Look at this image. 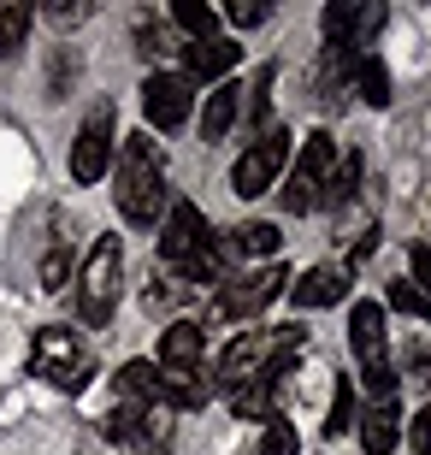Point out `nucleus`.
I'll list each match as a JSON object with an SVG mask.
<instances>
[{"instance_id": "obj_31", "label": "nucleus", "mask_w": 431, "mask_h": 455, "mask_svg": "<svg viewBox=\"0 0 431 455\" xmlns=\"http://www.w3.org/2000/svg\"><path fill=\"white\" fill-rule=\"evenodd\" d=\"M231 18H236V24H260V18H266V0H236Z\"/></svg>"}, {"instance_id": "obj_7", "label": "nucleus", "mask_w": 431, "mask_h": 455, "mask_svg": "<svg viewBox=\"0 0 431 455\" xmlns=\"http://www.w3.org/2000/svg\"><path fill=\"white\" fill-rule=\"evenodd\" d=\"M283 284H290V272L283 267H254V272H236V278H225L213 296V307H207V320L225 325V320H254L266 302H278Z\"/></svg>"}, {"instance_id": "obj_3", "label": "nucleus", "mask_w": 431, "mask_h": 455, "mask_svg": "<svg viewBox=\"0 0 431 455\" xmlns=\"http://www.w3.org/2000/svg\"><path fill=\"white\" fill-rule=\"evenodd\" d=\"M30 372L42 379V385L77 396V390L95 379V355L77 343V331H66V325H42L36 343H30Z\"/></svg>"}, {"instance_id": "obj_26", "label": "nucleus", "mask_w": 431, "mask_h": 455, "mask_svg": "<svg viewBox=\"0 0 431 455\" xmlns=\"http://www.w3.org/2000/svg\"><path fill=\"white\" fill-rule=\"evenodd\" d=\"M390 307H396V314H408V320H431V302L419 296L414 284H390Z\"/></svg>"}, {"instance_id": "obj_17", "label": "nucleus", "mask_w": 431, "mask_h": 455, "mask_svg": "<svg viewBox=\"0 0 431 455\" xmlns=\"http://www.w3.org/2000/svg\"><path fill=\"white\" fill-rule=\"evenodd\" d=\"M348 343L361 355V367L366 361H384V307L379 302H361L348 314Z\"/></svg>"}, {"instance_id": "obj_16", "label": "nucleus", "mask_w": 431, "mask_h": 455, "mask_svg": "<svg viewBox=\"0 0 431 455\" xmlns=\"http://www.w3.org/2000/svg\"><path fill=\"white\" fill-rule=\"evenodd\" d=\"M402 443V408L396 403H372L361 420V450L366 455H390Z\"/></svg>"}, {"instance_id": "obj_25", "label": "nucleus", "mask_w": 431, "mask_h": 455, "mask_svg": "<svg viewBox=\"0 0 431 455\" xmlns=\"http://www.w3.org/2000/svg\"><path fill=\"white\" fill-rule=\"evenodd\" d=\"M301 443H296V426H283V420H266V432H260V450L254 455H296Z\"/></svg>"}, {"instance_id": "obj_19", "label": "nucleus", "mask_w": 431, "mask_h": 455, "mask_svg": "<svg viewBox=\"0 0 431 455\" xmlns=\"http://www.w3.org/2000/svg\"><path fill=\"white\" fill-rule=\"evenodd\" d=\"M225 249L236 260H266V254H278V225H236Z\"/></svg>"}, {"instance_id": "obj_27", "label": "nucleus", "mask_w": 431, "mask_h": 455, "mask_svg": "<svg viewBox=\"0 0 431 455\" xmlns=\"http://www.w3.org/2000/svg\"><path fill=\"white\" fill-rule=\"evenodd\" d=\"M71 284V249L60 243V249H48V260H42V290H60Z\"/></svg>"}, {"instance_id": "obj_29", "label": "nucleus", "mask_w": 431, "mask_h": 455, "mask_svg": "<svg viewBox=\"0 0 431 455\" xmlns=\"http://www.w3.org/2000/svg\"><path fill=\"white\" fill-rule=\"evenodd\" d=\"M136 42H142V53H148V60H154V53H166V48H160V42H166V30H160L154 18H142V24H136Z\"/></svg>"}, {"instance_id": "obj_20", "label": "nucleus", "mask_w": 431, "mask_h": 455, "mask_svg": "<svg viewBox=\"0 0 431 455\" xmlns=\"http://www.w3.org/2000/svg\"><path fill=\"white\" fill-rule=\"evenodd\" d=\"M278 396H283V385H249L231 396V408L243 420H278Z\"/></svg>"}, {"instance_id": "obj_32", "label": "nucleus", "mask_w": 431, "mask_h": 455, "mask_svg": "<svg viewBox=\"0 0 431 455\" xmlns=\"http://www.w3.org/2000/svg\"><path fill=\"white\" fill-rule=\"evenodd\" d=\"M414 450H419V455L431 450V403L419 408V420H414Z\"/></svg>"}, {"instance_id": "obj_2", "label": "nucleus", "mask_w": 431, "mask_h": 455, "mask_svg": "<svg viewBox=\"0 0 431 455\" xmlns=\"http://www.w3.org/2000/svg\"><path fill=\"white\" fill-rule=\"evenodd\" d=\"M118 213L131 225H154L166 213V160L154 148V136H131L118 154Z\"/></svg>"}, {"instance_id": "obj_1", "label": "nucleus", "mask_w": 431, "mask_h": 455, "mask_svg": "<svg viewBox=\"0 0 431 455\" xmlns=\"http://www.w3.org/2000/svg\"><path fill=\"white\" fill-rule=\"evenodd\" d=\"M301 355V331L296 325H272V331H243L231 349L219 355V385L249 390V385H283V372L296 367Z\"/></svg>"}, {"instance_id": "obj_23", "label": "nucleus", "mask_w": 431, "mask_h": 455, "mask_svg": "<svg viewBox=\"0 0 431 455\" xmlns=\"http://www.w3.org/2000/svg\"><path fill=\"white\" fill-rule=\"evenodd\" d=\"M30 36V6L24 0H0V53H18Z\"/></svg>"}, {"instance_id": "obj_22", "label": "nucleus", "mask_w": 431, "mask_h": 455, "mask_svg": "<svg viewBox=\"0 0 431 455\" xmlns=\"http://www.w3.org/2000/svg\"><path fill=\"white\" fill-rule=\"evenodd\" d=\"M355 189H361V154H343L337 172H331V184H325V207H348Z\"/></svg>"}, {"instance_id": "obj_6", "label": "nucleus", "mask_w": 431, "mask_h": 455, "mask_svg": "<svg viewBox=\"0 0 431 455\" xmlns=\"http://www.w3.org/2000/svg\"><path fill=\"white\" fill-rule=\"evenodd\" d=\"M172 408H148V403H131V396H118L113 408H107V420H100V432L118 443L124 455H166L172 450V426H166Z\"/></svg>"}, {"instance_id": "obj_10", "label": "nucleus", "mask_w": 431, "mask_h": 455, "mask_svg": "<svg viewBox=\"0 0 431 455\" xmlns=\"http://www.w3.org/2000/svg\"><path fill=\"white\" fill-rule=\"evenodd\" d=\"M196 107V84L183 77V71H154L148 84H142V113H148L154 131H178L183 118Z\"/></svg>"}, {"instance_id": "obj_28", "label": "nucleus", "mask_w": 431, "mask_h": 455, "mask_svg": "<svg viewBox=\"0 0 431 455\" xmlns=\"http://www.w3.org/2000/svg\"><path fill=\"white\" fill-rule=\"evenodd\" d=\"M408 267H414V278H408V284H414L419 296L431 302V243H419V249L408 254Z\"/></svg>"}, {"instance_id": "obj_24", "label": "nucleus", "mask_w": 431, "mask_h": 455, "mask_svg": "<svg viewBox=\"0 0 431 455\" xmlns=\"http://www.w3.org/2000/svg\"><path fill=\"white\" fill-rule=\"evenodd\" d=\"M348 426H355V385H337L331 414H325V438H343Z\"/></svg>"}, {"instance_id": "obj_30", "label": "nucleus", "mask_w": 431, "mask_h": 455, "mask_svg": "<svg viewBox=\"0 0 431 455\" xmlns=\"http://www.w3.org/2000/svg\"><path fill=\"white\" fill-rule=\"evenodd\" d=\"M408 379H414V385H431V343H419V349H414V361H408Z\"/></svg>"}, {"instance_id": "obj_21", "label": "nucleus", "mask_w": 431, "mask_h": 455, "mask_svg": "<svg viewBox=\"0 0 431 455\" xmlns=\"http://www.w3.org/2000/svg\"><path fill=\"white\" fill-rule=\"evenodd\" d=\"M178 30L189 36V42H213V30H219V12L207 6V0H178Z\"/></svg>"}, {"instance_id": "obj_12", "label": "nucleus", "mask_w": 431, "mask_h": 455, "mask_svg": "<svg viewBox=\"0 0 431 455\" xmlns=\"http://www.w3.org/2000/svg\"><path fill=\"white\" fill-rule=\"evenodd\" d=\"M207 236H213V231H207V220H201L196 202H172L166 207V225H160V254H166V267H183Z\"/></svg>"}, {"instance_id": "obj_5", "label": "nucleus", "mask_w": 431, "mask_h": 455, "mask_svg": "<svg viewBox=\"0 0 431 455\" xmlns=\"http://www.w3.org/2000/svg\"><path fill=\"white\" fill-rule=\"evenodd\" d=\"M331 172H337V142L325 131H314L307 142H301L296 166L283 172V189H278L283 213H314V207H325V184H331Z\"/></svg>"}, {"instance_id": "obj_8", "label": "nucleus", "mask_w": 431, "mask_h": 455, "mask_svg": "<svg viewBox=\"0 0 431 455\" xmlns=\"http://www.w3.org/2000/svg\"><path fill=\"white\" fill-rule=\"evenodd\" d=\"M283 166H290V136L272 124L266 136H254L249 154H243V160L231 166V189H236V196H266V189L278 184V172H283Z\"/></svg>"}, {"instance_id": "obj_4", "label": "nucleus", "mask_w": 431, "mask_h": 455, "mask_svg": "<svg viewBox=\"0 0 431 455\" xmlns=\"http://www.w3.org/2000/svg\"><path fill=\"white\" fill-rule=\"evenodd\" d=\"M118 284H124V243L118 236H100L89 249L84 272H77V314L89 325H107L118 307Z\"/></svg>"}, {"instance_id": "obj_9", "label": "nucleus", "mask_w": 431, "mask_h": 455, "mask_svg": "<svg viewBox=\"0 0 431 455\" xmlns=\"http://www.w3.org/2000/svg\"><path fill=\"white\" fill-rule=\"evenodd\" d=\"M107 160H113V101L84 118V131L71 142V178L77 184H100L107 178Z\"/></svg>"}, {"instance_id": "obj_33", "label": "nucleus", "mask_w": 431, "mask_h": 455, "mask_svg": "<svg viewBox=\"0 0 431 455\" xmlns=\"http://www.w3.org/2000/svg\"><path fill=\"white\" fill-rule=\"evenodd\" d=\"M426 455H431V450H426Z\"/></svg>"}, {"instance_id": "obj_14", "label": "nucleus", "mask_w": 431, "mask_h": 455, "mask_svg": "<svg viewBox=\"0 0 431 455\" xmlns=\"http://www.w3.org/2000/svg\"><path fill=\"white\" fill-rule=\"evenodd\" d=\"M236 118H243V89L219 84L213 95H207V107H201V142H225Z\"/></svg>"}, {"instance_id": "obj_11", "label": "nucleus", "mask_w": 431, "mask_h": 455, "mask_svg": "<svg viewBox=\"0 0 431 455\" xmlns=\"http://www.w3.org/2000/svg\"><path fill=\"white\" fill-rule=\"evenodd\" d=\"M379 30H384V6H361V0H331L325 6V48L366 53V42Z\"/></svg>"}, {"instance_id": "obj_13", "label": "nucleus", "mask_w": 431, "mask_h": 455, "mask_svg": "<svg viewBox=\"0 0 431 455\" xmlns=\"http://www.w3.org/2000/svg\"><path fill=\"white\" fill-rule=\"evenodd\" d=\"M231 66H236V42H225V36L183 48V77H189V84H213V77H225Z\"/></svg>"}, {"instance_id": "obj_15", "label": "nucleus", "mask_w": 431, "mask_h": 455, "mask_svg": "<svg viewBox=\"0 0 431 455\" xmlns=\"http://www.w3.org/2000/svg\"><path fill=\"white\" fill-rule=\"evenodd\" d=\"M343 284H348V267H314V272H301L296 284V307H331L343 302Z\"/></svg>"}, {"instance_id": "obj_18", "label": "nucleus", "mask_w": 431, "mask_h": 455, "mask_svg": "<svg viewBox=\"0 0 431 455\" xmlns=\"http://www.w3.org/2000/svg\"><path fill=\"white\" fill-rule=\"evenodd\" d=\"M355 89L366 95V107H390V66H384L379 53H361V66H355Z\"/></svg>"}]
</instances>
